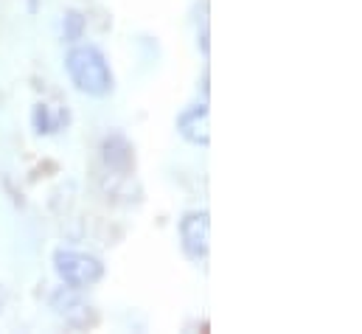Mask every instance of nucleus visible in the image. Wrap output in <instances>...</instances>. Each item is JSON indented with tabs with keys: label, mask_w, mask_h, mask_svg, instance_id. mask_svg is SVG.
I'll return each mask as SVG.
<instances>
[{
	"label": "nucleus",
	"mask_w": 362,
	"mask_h": 334,
	"mask_svg": "<svg viewBox=\"0 0 362 334\" xmlns=\"http://www.w3.org/2000/svg\"><path fill=\"white\" fill-rule=\"evenodd\" d=\"M65 68H68V76L71 82L76 84L82 93L88 96H107L112 90V74H110V65L104 59V54L93 45H76L68 59H65Z\"/></svg>",
	"instance_id": "1"
},
{
	"label": "nucleus",
	"mask_w": 362,
	"mask_h": 334,
	"mask_svg": "<svg viewBox=\"0 0 362 334\" xmlns=\"http://www.w3.org/2000/svg\"><path fill=\"white\" fill-rule=\"evenodd\" d=\"M54 267H57L59 278L68 287H76V289L95 287L104 278V264L95 255H88V253L57 250L54 253Z\"/></svg>",
	"instance_id": "2"
},
{
	"label": "nucleus",
	"mask_w": 362,
	"mask_h": 334,
	"mask_svg": "<svg viewBox=\"0 0 362 334\" xmlns=\"http://www.w3.org/2000/svg\"><path fill=\"white\" fill-rule=\"evenodd\" d=\"M51 309L57 318H62L68 326H76V329H88L95 326L98 315L93 312V306L79 295L76 287H62L51 295Z\"/></svg>",
	"instance_id": "3"
},
{
	"label": "nucleus",
	"mask_w": 362,
	"mask_h": 334,
	"mask_svg": "<svg viewBox=\"0 0 362 334\" xmlns=\"http://www.w3.org/2000/svg\"><path fill=\"white\" fill-rule=\"evenodd\" d=\"M180 245L182 253L191 261H199L208 255L211 248V222L205 211H191L180 219Z\"/></svg>",
	"instance_id": "4"
},
{
	"label": "nucleus",
	"mask_w": 362,
	"mask_h": 334,
	"mask_svg": "<svg viewBox=\"0 0 362 334\" xmlns=\"http://www.w3.org/2000/svg\"><path fill=\"white\" fill-rule=\"evenodd\" d=\"M177 129L188 144L208 146L211 144V121H208V104H194L177 118Z\"/></svg>",
	"instance_id": "5"
},
{
	"label": "nucleus",
	"mask_w": 362,
	"mask_h": 334,
	"mask_svg": "<svg viewBox=\"0 0 362 334\" xmlns=\"http://www.w3.org/2000/svg\"><path fill=\"white\" fill-rule=\"evenodd\" d=\"M101 152H104V163L110 168H115V171H129L132 168V146H129V141L124 138V135H110L107 141H104V146H101Z\"/></svg>",
	"instance_id": "6"
},
{
	"label": "nucleus",
	"mask_w": 362,
	"mask_h": 334,
	"mask_svg": "<svg viewBox=\"0 0 362 334\" xmlns=\"http://www.w3.org/2000/svg\"><path fill=\"white\" fill-rule=\"evenodd\" d=\"M31 121H34V129H37L40 135H51V132H57V127H59L62 115H59V118H54V115H51V110H48L45 104H37V107H34Z\"/></svg>",
	"instance_id": "7"
},
{
	"label": "nucleus",
	"mask_w": 362,
	"mask_h": 334,
	"mask_svg": "<svg viewBox=\"0 0 362 334\" xmlns=\"http://www.w3.org/2000/svg\"><path fill=\"white\" fill-rule=\"evenodd\" d=\"M82 31H85V17L79 11H68L65 14V40L68 42H76L82 37Z\"/></svg>",
	"instance_id": "8"
}]
</instances>
